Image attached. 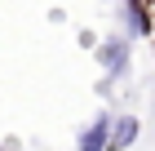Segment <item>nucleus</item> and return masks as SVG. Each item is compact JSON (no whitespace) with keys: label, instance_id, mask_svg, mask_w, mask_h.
Segmentation results:
<instances>
[{"label":"nucleus","instance_id":"nucleus-1","mask_svg":"<svg viewBox=\"0 0 155 151\" xmlns=\"http://www.w3.org/2000/svg\"><path fill=\"white\" fill-rule=\"evenodd\" d=\"M97 62L107 71V84L115 80V76H124V67H129V40H120V36L102 40V45H97Z\"/></svg>","mask_w":155,"mask_h":151},{"label":"nucleus","instance_id":"nucleus-2","mask_svg":"<svg viewBox=\"0 0 155 151\" xmlns=\"http://www.w3.org/2000/svg\"><path fill=\"white\" fill-rule=\"evenodd\" d=\"M111 120L115 116H93V125L80 133V142H75V151H111Z\"/></svg>","mask_w":155,"mask_h":151},{"label":"nucleus","instance_id":"nucleus-3","mask_svg":"<svg viewBox=\"0 0 155 151\" xmlns=\"http://www.w3.org/2000/svg\"><path fill=\"white\" fill-rule=\"evenodd\" d=\"M137 129H142L137 116H115L111 120V151H129L137 142Z\"/></svg>","mask_w":155,"mask_h":151},{"label":"nucleus","instance_id":"nucleus-4","mask_svg":"<svg viewBox=\"0 0 155 151\" xmlns=\"http://www.w3.org/2000/svg\"><path fill=\"white\" fill-rule=\"evenodd\" d=\"M124 13H129V36H151V13H146L142 0H129Z\"/></svg>","mask_w":155,"mask_h":151}]
</instances>
